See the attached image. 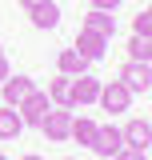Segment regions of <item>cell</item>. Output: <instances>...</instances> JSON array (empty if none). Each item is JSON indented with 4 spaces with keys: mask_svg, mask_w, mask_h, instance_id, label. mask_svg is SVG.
<instances>
[{
    "mask_svg": "<svg viewBox=\"0 0 152 160\" xmlns=\"http://www.w3.org/2000/svg\"><path fill=\"white\" fill-rule=\"evenodd\" d=\"M0 92H4V104L8 108H20L24 100L36 92V84H32V76H24V72H12V76L0 84Z\"/></svg>",
    "mask_w": 152,
    "mask_h": 160,
    "instance_id": "cell-1",
    "label": "cell"
},
{
    "mask_svg": "<svg viewBox=\"0 0 152 160\" xmlns=\"http://www.w3.org/2000/svg\"><path fill=\"white\" fill-rule=\"evenodd\" d=\"M128 104H132V92L120 84V80H108V84H100V108L104 112H128Z\"/></svg>",
    "mask_w": 152,
    "mask_h": 160,
    "instance_id": "cell-2",
    "label": "cell"
},
{
    "mask_svg": "<svg viewBox=\"0 0 152 160\" xmlns=\"http://www.w3.org/2000/svg\"><path fill=\"white\" fill-rule=\"evenodd\" d=\"M16 112H20V120H24V128H28V124H32V128H40V120L52 112V100H48V92H40V88H36V92L24 100Z\"/></svg>",
    "mask_w": 152,
    "mask_h": 160,
    "instance_id": "cell-3",
    "label": "cell"
},
{
    "mask_svg": "<svg viewBox=\"0 0 152 160\" xmlns=\"http://www.w3.org/2000/svg\"><path fill=\"white\" fill-rule=\"evenodd\" d=\"M120 84L128 88V92H148L152 88V64H136V60H128L124 68H120Z\"/></svg>",
    "mask_w": 152,
    "mask_h": 160,
    "instance_id": "cell-4",
    "label": "cell"
},
{
    "mask_svg": "<svg viewBox=\"0 0 152 160\" xmlns=\"http://www.w3.org/2000/svg\"><path fill=\"white\" fill-rule=\"evenodd\" d=\"M40 132L48 140H68V132H72V108H52L40 120Z\"/></svg>",
    "mask_w": 152,
    "mask_h": 160,
    "instance_id": "cell-5",
    "label": "cell"
},
{
    "mask_svg": "<svg viewBox=\"0 0 152 160\" xmlns=\"http://www.w3.org/2000/svg\"><path fill=\"white\" fill-rule=\"evenodd\" d=\"M120 136H124V148H136V152H148V144H152V124L148 120H128L124 128H120Z\"/></svg>",
    "mask_w": 152,
    "mask_h": 160,
    "instance_id": "cell-6",
    "label": "cell"
},
{
    "mask_svg": "<svg viewBox=\"0 0 152 160\" xmlns=\"http://www.w3.org/2000/svg\"><path fill=\"white\" fill-rule=\"evenodd\" d=\"M120 148H124L120 128H116V124H100V132H96V140H92V152H96V156H104V160H112Z\"/></svg>",
    "mask_w": 152,
    "mask_h": 160,
    "instance_id": "cell-7",
    "label": "cell"
},
{
    "mask_svg": "<svg viewBox=\"0 0 152 160\" xmlns=\"http://www.w3.org/2000/svg\"><path fill=\"white\" fill-rule=\"evenodd\" d=\"M96 100H100V80L92 72L72 76V104H96Z\"/></svg>",
    "mask_w": 152,
    "mask_h": 160,
    "instance_id": "cell-8",
    "label": "cell"
},
{
    "mask_svg": "<svg viewBox=\"0 0 152 160\" xmlns=\"http://www.w3.org/2000/svg\"><path fill=\"white\" fill-rule=\"evenodd\" d=\"M104 48H108V40H104V36H96V32H88V28H80V36H76V52L88 60V64L104 56Z\"/></svg>",
    "mask_w": 152,
    "mask_h": 160,
    "instance_id": "cell-9",
    "label": "cell"
},
{
    "mask_svg": "<svg viewBox=\"0 0 152 160\" xmlns=\"http://www.w3.org/2000/svg\"><path fill=\"white\" fill-rule=\"evenodd\" d=\"M84 28H88V32H96V36H104V40H112V36H116V16H112V12L92 8V12L84 16Z\"/></svg>",
    "mask_w": 152,
    "mask_h": 160,
    "instance_id": "cell-10",
    "label": "cell"
},
{
    "mask_svg": "<svg viewBox=\"0 0 152 160\" xmlns=\"http://www.w3.org/2000/svg\"><path fill=\"white\" fill-rule=\"evenodd\" d=\"M48 100H52V108H76L72 104V76L48 80Z\"/></svg>",
    "mask_w": 152,
    "mask_h": 160,
    "instance_id": "cell-11",
    "label": "cell"
},
{
    "mask_svg": "<svg viewBox=\"0 0 152 160\" xmlns=\"http://www.w3.org/2000/svg\"><path fill=\"white\" fill-rule=\"evenodd\" d=\"M56 68H60V76H84V72H88V60L80 56L76 48H64L56 56Z\"/></svg>",
    "mask_w": 152,
    "mask_h": 160,
    "instance_id": "cell-12",
    "label": "cell"
},
{
    "mask_svg": "<svg viewBox=\"0 0 152 160\" xmlns=\"http://www.w3.org/2000/svg\"><path fill=\"white\" fill-rule=\"evenodd\" d=\"M24 132V120H20L16 108H8V104H0V140H16Z\"/></svg>",
    "mask_w": 152,
    "mask_h": 160,
    "instance_id": "cell-13",
    "label": "cell"
},
{
    "mask_svg": "<svg viewBox=\"0 0 152 160\" xmlns=\"http://www.w3.org/2000/svg\"><path fill=\"white\" fill-rule=\"evenodd\" d=\"M96 132H100V124H96L92 116H72V132H68V136H72L76 144H88V148H92Z\"/></svg>",
    "mask_w": 152,
    "mask_h": 160,
    "instance_id": "cell-14",
    "label": "cell"
},
{
    "mask_svg": "<svg viewBox=\"0 0 152 160\" xmlns=\"http://www.w3.org/2000/svg\"><path fill=\"white\" fill-rule=\"evenodd\" d=\"M28 20H32L36 28H56V24H60V8H56V0H48V4L32 8V12H28Z\"/></svg>",
    "mask_w": 152,
    "mask_h": 160,
    "instance_id": "cell-15",
    "label": "cell"
},
{
    "mask_svg": "<svg viewBox=\"0 0 152 160\" xmlns=\"http://www.w3.org/2000/svg\"><path fill=\"white\" fill-rule=\"evenodd\" d=\"M124 48H128V60H136V64H152V36H132Z\"/></svg>",
    "mask_w": 152,
    "mask_h": 160,
    "instance_id": "cell-16",
    "label": "cell"
},
{
    "mask_svg": "<svg viewBox=\"0 0 152 160\" xmlns=\"http://www.w3.org/2000/svg\"><path fill=\"white\" fill-rule=\"evenodd\" d=\"M132 36H152V16H148V12L132 16Z\"/></svg>",
    "mask_w": 152,
    "mask_h": 160,
    "instance_id": "cell-17",
    "label": "cell"
},
{
    "mask_svg": "<svg viewBox=\"0 0 152 160\" xmlns=\"http://www.w3.org/2000/svg\"><path fill=\"white\" fill-rule=\"evenodd\" d=\"M112 160H144V152H136V148H120Z\"/></svg>",
    "mask_w": 152,
    "mask_h": 160,
    "instance_id": "cell-18",
    "label": "cell"
},
{
    "mask_svg": "<svg viewBox=\"0 0 152 160\" xmlns=\"http://www.w3.org/2000/svg\"><path fill=\"white\" fill-rule=\"evenodd\" d=\"M92 8H100V12H112V8H120V0H92Z\"/></svg>",
    "mask_w": 152,
    "mask_h": 160,
    "instance_id": "cell-19",
    "label": "cell"
},
{
    "mask_svg": "<svg viewBox=\"0 0 152 160\" xmlns=\"http://www.w3.org/2000/svg\"><path fill=\"white\" fill-rule=\"evenodd\" d=\"M12 76V68H8V56H4V52H0V84H4V80Z\"/></svg>",
    "mask_w": 152,
    "mask_h": 160,
    "instance_id": "cell-20",
    "label": "cell"
},
{
    "mask_svg": "<svg viewBox=\"0 0 152 160\" xmlns=\"http://www.w3.org/2000/svg\"><path fill=\"white\" fill-rule=\"evenodd\" d=\"M40 4H48V0H20V8H24V12H32V8H40Z\"/></svg>",
    "mask_w": 152,
    "mask_h": 160,
    "instance_id": "cell-21",
    "label": "cell"
},
{
    "mask_svg": "<svg viewBox=\"0 0 152 160\" xmlns=\"http://www.w3.org/2000/svg\"><path fill=\"white\" fill-rule=\"evenodd\" d=\"M16 160H44V156H36V152H28V156H16Z\"/></svg>",
    "mask_w": 152,
    "mask_h": 160,
    "instance_id": "cell-22",
    "label": "cell"
},
{
    "mask_svg": "<svg viewBox=\"0 0 152 160\" xmlns=\"http://www.w3.org/2000/svg\"><path fill=\"white\" fill-rule=\"evenodd\" d=\"M144 12H148V16H152V4H148V8H144Z\"/></svg>",
    "mask_w": 152,
    "mask_h": 160,
    "instance_id": "cell-23",
    "label": "cell"
},
{
    "mask_svg": "<svg viewBox=\"0 0 152 160\" xmlns=\"http://www.w3.org/2000/svg\"><path fill=\"white\" fill-rule=\"evenodd\" d=\"M0 160H8V156H4V152H0Z\"/></svg>",
    "mask_w": 152,
    "mask_h": 160,
    "instance_id": "cell-24",
    "label": "cell"
},
{
    "mask_svg": "<svg viewBox=\"0 0 152 160\" xmlns=\"http://www.w3.org/2000/svg\"><path fill=\"white\" fill-rule=\"evenodd\" d=\"M64 160H76V156H64Z\"/></svg>",
    "mask_w": 152,
    "mask_h": 160,
    "instance_id": "cell-25",
    "label": "cell"
},
{
    "mask_svg": "<svg viewBox=\"0 0 152 160\" xmlns=\"http://www.w3.org/2000/svg\"><path fill=\"white\" fill-rule=\"evenodd\" d=\"M0 52H4V48H0Z\"/></svg>",
    "mask_w": 152,
    "mask_h": 160,
    "instance_id": "cell-26",
    "label": "cell"
},
{
    "mask_svg": "<svg viewBox=\"0 0 152 160\" xmlns=\"http://www.w3.org/2000/svg\"><path fill=\"white\" fill-rule=\"evenodd\" d=\"M148 124H152V120H148Z\"/></svg>",
    "mask_w": 152,
    "mask_h": 160,
    "instance_id": "cell-27",
    "label": "cell"
}]
</instances>
